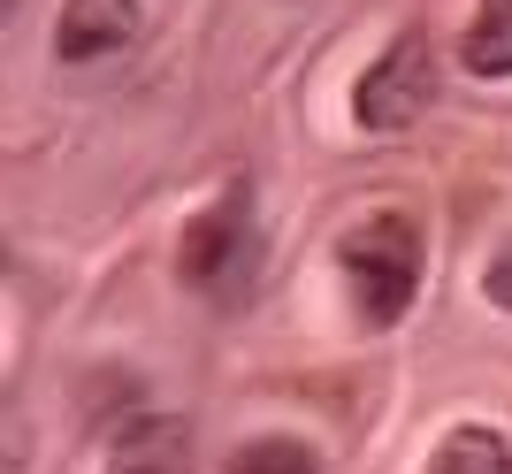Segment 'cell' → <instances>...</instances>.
<instances>
[{"label":"cell","mask_w":512,"mask_h":474,"mask_svg":"<svg viewBox=\"0 0 512 474\" xmlns=\"http://www.w3.org/2000/svg\"><path fill=\"white\" fill-rule=\"evenodd\" d=\"M0 8H8V16H16V8H23V0H0Z\"/></svg>","instance_id":"10"},{"label":"cell","mask_w":512,"mask_h":474,"mask_svg":"<svg viewBox=\"0 0 512 474\" xmlns=\"http://www.w3.org/2000/svg\"><path fill=\"white\" fill-rule=\"evenodd\" d=\"M107 474H192V429L169 421V413L130 421L123 444L107 452Z\"/></svg>","instance_id":"5"},{"label":"cell","mask_w":512,"mask_h":474,"mask_svg":"<svg viewBox=\"0 0 512 474\" xmlns=\"http://www.w3.org/2000/svg\"><path fill=\"white\" fill-rule=\"evenodd\" d=\"M176 268H184V283H192V291H207V299H237V291L253 283L260 237H253V184H245V176H237L214 207H199V215L184 222Z\"/></svg>","instance_id":"2"},{"label":"cell","mask_w":512,"mask_h":474,"mask_svg":"<svg viewBox=\"0 0 512 474\" xmlns=\"http://www.w3.org/2000/svg\"><path fill=\"white\" fill-rule=\"evenodd\" d=\"M337 268H344V291H352V314L367 329L406 322L413 299H421V222L398 215V207L352 222L337 245Z\"/></svg>","instance_id":"1"},{"label":"cell","mask_w":512,"mask_h":474,"mask_svg":"<svg viewBox=\"0 0 512 474\" xmlns=\"http://www.w3.org/2000/svg\"><path fill=\"white\" fill-rule=\"evenodd\" d=\"M230 474H321V459L299 436H253L245 452H230Z\"/></svg>","instance_id":"8"},{"label":"cell","mask_w":512,"mask_h":474,"mask_svg":"<svg viewBox=\"0 0 512 474\" xmlns=\"http://www.w3.org/2000/svg\"><path fill=\"white\" fill-rule=\"evenodd\" d=\"M474 77H512V0H482L467 23V39H459Z\"/></svg>","instance_id":"6"},{"label":"cell","mask_w":512,"mask_h":474,"mask_svg":"<svg viewBox=\"0 0 512 474\" xmlns=\"http://www.w3.org/2000/svg\"><path fill=\"white\" fill-rule=\"evenodd\" d=\"M138 39V0H69L54 23V54L62 62H100Z\"/></svg>","instance_id":"4"},{"label":"cell","mask_w":512,"mask_h":474,"mask_svg":"<svg viewBox=\"0 0 512 474\" xmlns=\"http://www.w3.org/2000/svg\"><path fill=\"white\" fill-rule=\"evenodd\" d=\"M428 474H512V444L497 429H451L428 459Z\"/></svg>","instance_id":"7"},{"label":"cell","mask_w":512,"mask_h":474,"mask_svg":"<svg viewBox=\"0 0 512 474\" xmlns=\"http://www.w3.org/2000/svg\"><path fill=\"white\" fill-rule=\"evenodd\" d=\"M482 291H490V299H497V306L512 314V237H505V253L490 260V276H482Z\"/></svg>","instance_id":"9"},{"label":"cell","mask_w":512,"mask_h":474,"mask_svg":"<svg viewBox=\"0 0 512 474\" xmlns=\"http://www.w3.org/2000/svg\"><path fill=\"white\" fill-rule=\"evenodd\" d=\"M428 100H436V62H428L421 31H406V39H390V54L360 77V92H352V123H360V130H406V123L428 115Z\"/></svg>","instance_id":"3"}]
</instances>
